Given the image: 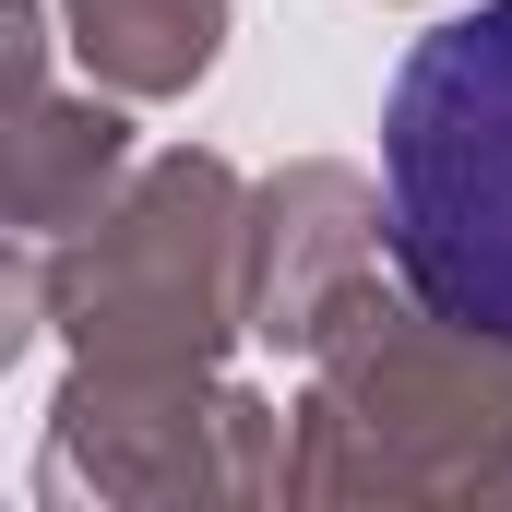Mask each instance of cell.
<instances>
[{
  "instance_id": "3957f363",
  "label": "cell",
  "mask_w": 512,
  "mask_h": 512,
  "mask_svg": "<svg viewBox=\"0 0 512 512\" xmlns=\"http://www.w3.org/2000/svg\"><path fill=\"white\" fill-rule=\"evenodd\" d=\"M60 322L96 382H203L227 322H251V215L215 155H155L60 262Z\"/></svg>"
},
{
  "instance_id": "277c9868",
  "label": "cell",
  "mask_w": 512,
  "mask_h": 512,
  "mask_svg": "<svg viewBox=\"0 0 512 512\" xmlns=\"http://www.w3.org/2000/svg\"><path fill=\"white\" fill-rule=\"evenodd\" d=\"M370 239L382 203L346 167H298L251 203V334L262 346H322L370 298Z\"/></svg>"
},
{
  "instance_id": "5b68a950",
  "label": "cell",
  "mask_w": 512,
  "mask_h": 512,
  "mask_svg": "<svg viewBox=\"0 0 512 512\" xmlns=\"http://www.w3.org/2000/svg\"><path fill=\"white\" fill-rule=\"evenodd\" d=\"M0 36H12V227L24 239H72V227L108 215V179H120L131 131L96 96L48 108V84H36V0H12Z\"/></svg>"
},
{
  "instance_id": "7a4b0ae2",
  "label": "cell",
  "mask_w": 512,
  "mask_h": 512,
  "mask_svg": "<svg viewBox=\"0 0 512 512\" xmlns=\"http://www.w3.org/2000/svg\"><path fill=\"white\" fill-rule=\"evenodd\" d=\"M298 405L286 489H512V346L441 322L429 298H358L322 346Z\"/></svg>"
},
{
  "instance_id": "8992f818",
  "label": "cell",
  "mask_w": 512,
  "mask_h": 512,
  "mask_svg": "<svg viewBox=\"0 0 512 512\" xmlns=\"http://www.w3.org/2000/svg\"><path fill=\"white\" fill-rule=\"evenodd\" d=\"M72 48L108 96H191L227 48V0H72Z\"/></svg>"
},
{
  "instance_id": "6da1fadb",
  "label": "cell",
  "mask_w": 512,
  "mask_h": 512,
  "mask_svg": "<svg viewBox=\"0 0 512 512\" xmlns=\"http://www.w3.org/2000/svg\"><path fill=\"white\" fill-rule=\"evenodd\" d=\"M382 251L405 298L512 346V0L405 48L382 96Z\"/></svg>"
}]
</instances>
